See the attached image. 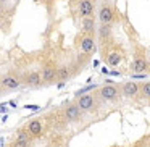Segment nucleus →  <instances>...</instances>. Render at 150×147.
<instances>
[{
  "label": "nucleus",
  "mask_w": 150,
  "mask_h": 147,
  "mask_svg": "<svg viewBox=\"0 0 150 147\" xmlns=\"http://www.w3.org/2000/svg\"><path fill=\"white\" fill-rule=\"evenodd\" d=\"M97 95H98V99L103 100V102H116V100H120V97H121V89H120V86H116V84H105L98 89Z\"/></svg>",
  "instance_id": "obj_1"
},
{
  "label": "nucleus",
  "mask_w": 150,
  "mask_h": 147,
  "mask_svg": "<svg viewBox=\"0 0 150 147\" xmlns=\"http://www.w3.org/2000/svg\"><path fill=\"white\" fill-rule=\"evenodd\" d=\"M76 99H78L76 105L79 107L81 111H92L97 107V95H94V94H89L87 92V94H82Z\"/></svg>",
  "instance_id": "obj_2"
},
{
  "label": "nucleus",
  "mask_w": 150,
  "mask_h": 147,
  "mask_svg": "<svg viewBox=\"0 0 150 147\" xmlns=\"http://www.w3.org/2000/svg\"><path fill=\"white\" fill-rule=\"evenodd\" d=\"M98 20H100V24H111L115 20V8L107 2L102 4L100 10H98Z\"/></svg>",
  "instance_id": "obj_3"
},
{
  "label": "nucleus",
  "mask_w": 150,
  "mask_h": 147,
  "mask_svg": "<svg viewBox=\"0 0 150 147\" xmlns=\"http://www.w3.org/2000/svg\"><path fill=\"white\" fill-rule=\"evenodd\" d=\"M120 89H121V95H124V97H127V99L137 97V95H139V92H140V86L137 84L136 81H126V82H123Z\"/></svg>",
  "instance_id": "obj_4"
},
{
  "label": "nucleus",
  "mask_w": 150,
  "mask_h": 147,
  "mask_svg": "<svg viewBox=\"0 0 150 147\" xmlns=\"http://www.w3.org/2000/svg\"><path fill=\"white\" fill-rule=\"evenodd\" d=\"M81 113L82 111L79 110V107L76 104L66 105L65 110H63V116H65V120L69 121V123H78V121L81 120Z\"/></svg>",
  "instance_id": "obj_5"
},
{
  "label": "nucleus",
  "mask_w": 150,
  "mask_h": 147,
  "mask_svg": "<svg viewBox=\"0 0 150 147\" xmlns=\"http://www.w3.org/2000/svg\"><path fill=\"white\" fill-rule=\"evenodd\" d=\"M149 60L145 58L144 53H136L134 57V62H132V71L134 73H147L149 70Z\"/></svg>",
  "instance_id": "obj_6"
},
{
  "label": "nucleus",
  "mask_w": 150,
  "mask_h": 147,
  "mask_svg": "<svg viewBox=\"0 0 150 147\" xmlns=\"http://www.w3.org/2000/svg\"><path fill=\"white\" fill-rule=\"evenodd\" d=\"M0 82H2V89H7V91H13V89H18L21 86L20 78H16L15 75H5L0 78Z\"/></svg>",
  "instance_id": "obj_7"
},
{
  "label": "nucleus",
  "mask_w": 150,
  "mask_h": 147,
  "mask_svg": "<svg viewBox=\"0 0 150 147\" xmlns=\"http://www.w3.org/2000/svg\"><path fill=\"white\" fill-rule=\"evenodd\" d=\"M95 52V39L92 34H86L81 39V53H92Z\"/></svg>",
  "instance_id": "obj_8"
},
{
  "label": "nucleus",
  "mask_w": 150,
  "mask_h": 147,
  "mask_svg": "<svg viewBox=\"0 0 150 147\" xmlns=\"http://www.w3.org/2000/svg\"><path fill=\"white\" fill-rule=\"evenodd\" d=\"M57 78V68L52 65H47L42 68V71H40V79H42L44 84H50V82H53Z\"/></svg>",
  "instance_id": "obj_9"
},
{
  "label": "nucleus",
  "mask_w": 150,
  "mask_h": 147,
  "mask_svg": "<svg viewBox=\"0 0 150 147\" xmlns=\"http://www.w3.org/2000/svg\"><path fill=\"white\" fill-rule=\"evenodd\" d=\"M24 82H26V86H29V87H40V86H44L42 79H40V73H37V71L28 73V75L24 76Z\"/></svg>",
  "instance_id": "obj_10"
},
{
  "label": "nucleus",
  "mask_w": 150,
  "mask_h": 147,
  "mask_svg": "<svg viewBox=\"0 0 150 147\" xmlns=\"http://www.w3.org/2000/svg\"><path fill=\"white\" fill-rule=\"evenodd\" d=\"M79 15L82 18H87L94 15V2L92 0H81L79 2Z\"/></svg>",
  "instance_id": "obj_11"
},
{
  "label": "nucleus",
  "mask_w": 150,
  "mask_h": 147,
  "mask_svg": "<svg viewBox=\"0 0 150 147\" xmlns=\"http://www.w3.org/2000/svg\"><path fill=\"white\" fill-rule=\"evenodd\" d=\"M26 131L31 136H40L42 134V123L39 120H31L26 126Z\"/></svg>",
  "instance_id": "obj_12"
},
{
  "label": "nucleus",
  "mask_w": 150,
  "mask_h": 147,
  "mask_svg": "<svg viewBox=\"0 0 150 147\" xmlns=\"http://www.w3.org/2000/svg\"><path fill=\"white\" fill-rule=\"evenodd\" d=\"M82 31L86 34H94L95 31V21L92 16H87V18H82Z\"/></svg>",
  "instance_id": "obj_13"
},
{
  "label": "nucleus",
  "mask_w": 150,
  "mask_h": 147,
  "mask_svg": "<svg viewBox=\"0 0 150 147\" xmlns=\"http://www.w3.org/2000/svg\"><path fill=\"white\" fill-rule=\"evenodd\" d=\"M31 139H33V136H31L26 129H18L16 134H15V141H21V142H29L31 144Z\"/></svg>",
  "instance_id": "obj_14"
},
{
  "label": "nucleus",
  "mask_w": 150,
  "mask_h": 147,
  "mask_svg": "<svg viewBox=\"0 0 150 147\" xmlns=\"http://www.w3.org/2000/svg\"><path fill=\"white\" fill-rule=\"evenodd\" d=\"M120 62H121V53L120 52H110L108 53V57H107V63L110 66H116V65H120Z\"/></svg>",
  "instance_id": "obj_15"
},
{
  "label": "nucleus",
  "mask_w": 150,
  "mask_h": 147,
  "mask_svg": "<svg viewBox=\"0 0 150 147\" xmlns=\"http://www.w3.org/2000/svg\"><path fill=\"white\" fill-rule=\"evenodd\" d=\"M71 78V70L68 68V66H63V68L57 70V78L58 81H66V79Z\"/></svg>",
  "instance_id": "obj_16"
},
{
  "label": "nucleus",
  "mask_w": 150,
  "mask_h": 147,
  "mask_svg": "<svg viewBox=\"0 0 150 147\" xmlns=\"http://www.w3.org/2000/svg\"><path fill=\"white\" fill-rule=\"evenodd\" d=\"M98 34H100V39H108L111 34V26L110 24H100V29H98Z\"/></svg>",
  "instance_id": "obj_17"
},
{
  "label": "nucleus",
  "mask_w": 150,
  "mask_h": 147,
  "mask_svg": "<svg viewBox=\"0 0 150 147\" xmlns=\"http://www.w3.org/2000/svg\"><path fill=\"white\" fill-rule=\"evenodd\" d=\"M140 94H142L144 99H149L150 100V81L140 84Z\"/></svg>",
  "instance_id": "obj_18"
},
{
  "label": "nucleus",
  "mask_w": 150,
  "mask_h": 147,
  "mask_svg": "<svg viewBox=\"0 0 150 147\" xmlns=\"http://www.w3.org/2000/svg\"><path fill=\"white\" fill-rule=\"evenodd\" d=\"M97 87H98L97 84H89V86H86V87L79 89V91L76 92V97H79V95H82V94H87L89 91H92V89H97Z\"/></svg>",
  "instance_id": "obj_19"
},
{
  "label": "nucleus",
  "mask_w": 150,
  "mask_h": 147,
  "mask_svg": "<svg viewBox=\"0 0 150 147\" xmlns=\"http://www.w3.org/2000/svg\"><path fill=\"white\" fill-rule=\"evenodd\" d=\"M11 147H29V142H21V141H15Z\"/></svg>",
  "instance_id": "obj_20"
},
{
  "label": "nucleus",
  "mask_w": 150,
  "mask_h": 147,
  "mask_svg": "<svg viewBox=\"0 0 150 147\" xmlns=\"http://www.w3.org/2000/svg\"><path fill=\"white\" fill-rule=\"evenodd\" d=\"M131 78H132V79H145L147 78V73H134Z\"/></svg>",
  "instance_id": "obj_21"
},
{
  "label": "nucleus",
  "mask_w": 150,
  "mask_h": 147,
  "mask_svg": "<svg viewBox=\"0 0 150 147\" xmlns=\"http://www.w3.org/2000/svg\"><path fill=\"white\" fill-rule=\"evenodd\" d=\"M24 108H28V110H34V111L40 110V107H39V105H28V104H24Z\"/></svg>",
  "instance_id": "obj_22"
},
{
  "label": "nucleus",
  "mask_w": 150,
  "mask_h": 147,
  "mask_svg": "<svg viewBox=\"0 0 150 147\" xmlns=\"http://www.w3.org/2000/svg\"><path fill=\"white\" fill-rule=\"evenodd\" d=\"M7 105H10L11 108H16V102H15V100H10V102H7Z\"/></svg>",
  "instance_id": "obj_23"
},
{
  "label": "nucleus",
  "mask_w": 150,
  "mask_h": 147,
  "mask_svg": "<svg viewBox=\"0 0 150 147\" xmlns=\"http://www.w3.org/2000/svg\"><path fill=\"white\" fill-rule=\"evenodd\" d=\"M7 111V107L5 105H0V113H5Z\"/></svg>",
  "instance_id": "obj_24"
},
{
  "label": "nucleus",
  "mask_w": 150,
  "mask_h": 147,
  "mask_svg": "<svg viewBox=\"0 0 150 147\" xmlns=\"http://www.w3.org/2000/svg\"><path fill=\"white\" fill-rule=\"evenodd\" d=\"M108 75H111V76H120V71H108Z\"/></svg>",
  "instance_id": "obj_25"
},
{
  "label": "nucleus",
  "mask_w": 150,
  "mask_h": 147,
  "mask_svg": "<svg viewBox=\"0 0 150 147\" xmlns=\"http://www.w3.org/2000/svg\"><path fill=\"white\" fill-rule=\"evenodd\" d=\"M2 13H4V8H2V4H0V16H2Z\"/></svg>",
  "instance_id": "obj_26"
},
{
  "label": "nucleus",
  "mask_w": 150,
  "mask_h": 147,
  "mask_svg": "<svg viewBox=\"0 0 150 147\" xmlns=\"http://www.w3.org/2000/svg\"><path fill=\"white\" fill-rule=\"evenodd\" d=\"M0 89H2V82H0Z\"/></svg>",
  "instance_id": "obj_27"
},
{
  "label": "nucleus",
  "mask_w": 150,
  "mask_h": 147,
  "mask_svg": "<svg viewBox=\"0 0 150 147\" xmlns=\"http://www.w3.org/2000/svg\"><path fill=\"white\" fill-rule=\"evenodd\" d=\"M149 70H150V65H149Z\"/></svg>",
  "instance_id": "obj_28"
}]
</instances>
